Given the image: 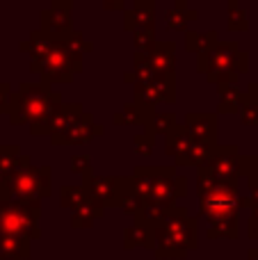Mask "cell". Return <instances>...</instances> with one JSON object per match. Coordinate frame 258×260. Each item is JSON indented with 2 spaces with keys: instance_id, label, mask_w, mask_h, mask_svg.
Listing matches in <instances>:
<instances>
[{
  "instance_id": "1",
  "label": "cell",
  "mask_w": 258,
  "mask_h": 260,
  "mask_svg": "<svg viewBox=\"0 0 258 260\" xmlns=\"http://www.w3.org/2000/svg\"><path fill=\"white\" fill-rule=\"evenodd\" d=\"M199 199H201V215L208 219L210 238H236L238 235V183L217 180L210 174L208 167L199 171Z\"/></svg>"
},
{
  "instance_id": "2",
  "label": "cell",
  "mask_w": 258,
  "mask_h": 260,
  "mask_svg": "<svg viewBox=\"0 0 258 260\" xmlns=\"http://www.w3.org/2000/svg\"><path fill=\"white\" fill-rule=\"evenodd\" d=\"M153 247L160 258H181L197 242V224L187 215L174 210L165 212L153 226Z\"/></svg>"
},
{
  "instance_id": "3",
  "label": "cell",
  "mask_w": 258,
  "mask_h": 260,
  "mask_svg": "<svg viewBox=\"0 0 258 260\" xmlns=\"http://www.w3.org/2000/svg\"><path fill=\"white\" fill-rule=\"evenodd\" d=\"M39 201H5L0 203V233L21 235V238H39L37 219H39Z\"/></svg>"
},
{
  "instance_id": "4",
  "label": "cell",
  "mask_w": 258,
  "mask_h": 260,
  "mask_svg": "<svg viewBox=\"0 0 258 260\" xmlns=\"http://www.w3.org/2000/svg\"><path fill=\"white\" fill-rule=\"evenodd\" d=\"M9 189L23 201H39L50 192V169L48 167H30V157H23L21 165L9 174Z\"/></svg>"
},
{
  "instance_id": "5",
  "label": "cell",
  "mask_w": 258,
  "mask_h": 260,
  "mask_svg": "<svg viewBox=\"0 0 258 260\" xmlns=\"http://www.w3.org/2000/svg\"><path fill=\"white\" fill-rule=\"evenodd\" d=\"M204 167H208L210 174L217 180L238 183V178H240V153H238L236 146L213 148V155L208 157V162Z\"/></svg>"
},
{
  "instance_id": "6",
  "label": "cell",
  "mask_w": 258,
  "mask_h": 260,
  "mask_svg": "<svg viewBox=\"0 0 258 260\" xmlns=\"http://www.w3.org/2000/svg\"><path fill=\"white\" fill-rule=\"evenodd\" d=\"M123 178H94L91 174H85V187L87 189V197L99 201L101 206H108V203H117L119 197H121L126 189H121Z\"/></svg>"
},
{
  "instance_id": "7",
  "label": "cell",
  "mask_w": 258,
  "mask_h": 260,
  "mask_svg": "<svg viewBox=\"0 0 258 260\" xmlns=\"http://www.w3.org/2000/svg\"><path fill=\"white\" fill-rule=\"evenodd\" d=\"M30 258V240L21 235L0 233V260H27Z\"/></svg>"
},
{
  "instance_id": "8",
  "label": "cell",
  "mask_w": 258,
  "mask_h": 260,
  "mask_svg": "<svg viewBox=\"0 0 258 260\" xmlns=\"http://www.w3.org/2000/svg\"><path fill=\"white\" fill-rule=\"evenodd\" d=\"M149 226H153V224H137L135 229H131V231H126V247L131 249V247H137V244H146V247H151L149 244V235L153 233V229L149 231Z\"/></svg>"
},
{
  "instance_id": "9",
  "label": "cell",
  "mask_w": 258,
  "mask_h": 260,
  "mask_svg": "<svg viewBox=\"0 0 258 260\" xmlns=\"http://www.w3.org/2000/svg\"><path fill=\"white\" fill-rule=\"evenodd\" d=\"M23 157L25 155H21L18 148H3V151H0V171L9 176L18 165H21Z\"/></svg>"
},
{
  "instance_id": "10",
  "label": "cell",
  "mask_w": 258,
  "mask_h": 260,
  "mask_svg": "<svg viewBox=\"0 0 258 260\" xmlns=\"http://www.w3.org/2000/svg\"><path fill=\"white\" fill-rule=\"evenodd\" d=\"M187 148H190V142H187V137H183V135H178V133H169V137H167V151H169V155H174V157L185 155Z\"/></svg>"
},
{
  "instance_id": "11",
  "label": "cell",
  "mask_w": 258,
  "mask_h": 260,
  "mask_svg": "<svg viewBox=\"0 0 258 260\" xmlns=\"http://www.w3.org/2000/svg\"><path fill=\"white\" fill-rule=\"evenodd\" d=\"M240 110H242V121L249 123V126H256L258 123V103L256 101H251L249 96H247L245 105H242Z\"/></svg>"
},
{
  "instance_id": "12",
  "label": "cell",
  "mask_w": 258,
  "mask_h": 260,
  "mask_svg": "<svg viewBox=\"0 0 258 260\" xmlns=\"http://www.w3.org/2000/svg\"><path fill=\"white\" fill-rule=\"evenodd\" d=\"M240 174L258 180V157H240Z\"/></svg>"
},
{
  "instance_id": "13",
  "label": "cell",
  "mask_w": 258,
  "mask_h": 260,
  "mask_svg": "<svg viewBox=\"0 0 258 260\" xmlns=\"http://www.w3.org/2000/svg\"><path fill=\"white\" fill-rule=\"evenodd\" d=\"M247 180H249V199L245 203H249L254 215H258V180L256 178H247Z\"/></svg>"
},
{
  "instance_id": "14",
  "label": "cell",
  "mask_w": 258,
  "mask_h": 260,
  "mask_svg": "<svg viewBox=\"0 0 258 260\" xmlns=\"http://www.w3.org/2000/svg\"><path fill=\"white\" fill-rule=\"evenodd\" d=\"M9 194H12V189H9V176L0 171V203L9 201Z\"/></svg>"
},
{
  "instance_id": "15",
  "label": "cell",
  "mask_w": 258,
  "mask_h": 260,
  "mask_svg": "<svg viewBox=\"0 0 258 260\" xmlns=\"http://www.w3.org/2000/svg\"><path fill=\"white\" fill-rule=\"evenodd\" d=\"M249 238L258 240V215H251L249 219Z\"/></svg>"
},
{
  "instance_id": "16",
  "label": "cell",
  "mask_w": 258,
  "mask_h": 260,
  "mask_svg": "<svg viewBox=\"0 0 258 260\" xmlns=\"http://www.w3.org/2000/svg\"><path fill=\"white\" fill-rule=\"evenodd\" d=\"M249 99L258 103V85H251V87H249Z\"/></svg>"
},
{
  "instance_id": "17",
  "label": "cell",
  "mask_w": 258,
  "mask_h": 260,
  "mask_svg": "<svg viewBox=\"0 0 258 260\" xmlns=\"http://www.w3.org/2000/svg\"><path fill=\"white\" fill-rule=\"evenodd\" d=\"M249 260H258V249H251L249 251Z\"/></svg>"
}]
</instances>
